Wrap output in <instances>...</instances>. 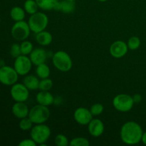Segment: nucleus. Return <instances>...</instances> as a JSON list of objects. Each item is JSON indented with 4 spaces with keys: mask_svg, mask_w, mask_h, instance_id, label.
I'll return each mask as SVG.
<instances>
[{
    "mask_svg": "<svg viewBox=\"0 0 146 146\" xmlns=\"http://www.w3.org/2000/svg\"><path fill=\"white\" fill-rule=\"evenodd\" d=\"M143 131L142 127L135 121H130L122 125L120 131V136L123 143L126 145H136L141 142Z\"/></svg>",
    "mask_w": 146,
    "mask_h": 146,
    "instance_id": "nucleus-1",
    "label": "nucleus"
},
{
    "mask_svg": "<svg viewBox=\"0 0 146 146\" xmlns=\"http://www.w3.org/2000/svg\"><path fill=\"white\" fill-rule=\"evenodd\" d=\"M52 63L56 69L68 72L73 66V61L69 54L64 51H58L52 56Z\"/></svg>",
    "mask_w": 146,
    "mask_h": 146,
    "instance_id": "nucleus-2",
    "label": "nucleus"
},
{
    "mask_svg": "<svg viewBox=\"0 0 146 146\" xmlns=\"http://www.w3.org/2000/svg\"><path fill=\"white\" fill-rule=\"evenodd\" d=\"M51 131L49 126L44 123L34 124L30 131L31 138L40 145H44L51 136Z\"/></svg>",
    "mask_w": 146,
    "mask_h": 146,
    "instance_id": "nucleus-3",
    "label": "nucleus"
},
{
    "mask_svg": "<svg viewBox=\"0 0 146 146\" xmlns=\"http://www.w3.org/2000/svg\"><path fill=\"white\" fill-rule=\"evenodd\" d=\"M28 24L31 31L34 34H37L46 30L48 24V17L45 13L37 11L35 14L30 15Z\"/></svg>",
    "mask_w": 146,
    "mask_h": 146,
    "instance_id": "nucleus-4",
    "label": "nucleus"
},
{
    "mask_svg": "<svg viewBox=\"0 0 146 146\" xmlns=\"http://www.w3.org/2000/svg\"><path fill=\"white\" fill-rule=\"evenodd\" d=\"M50 115L51 112L48 106L37 104L30 109L29 118L34 124H41L45 123L48 120Z\"/></svg>",
    "mask_w": 146,
    "mask_h": 146,
    "instance_id": "nucleus-5",
    "label": "nucleus"
},
{
    "mask_svg": "<svg viewBox=\"0 0 146 146\" xmlns=\"http://www.w3.org/2000/svg\"><path fill=\"white\" fill-rule=\"evenodd\" d=\"M112 103L115 109L122 113L131 111L135 104L133 96L126 94H120L116 95L113 99Z\"/></svg>",
    "mask_w": 146,
    "mask_h": 146,
    "instance_id": "nucleus-6",
    "label": "nucleus"
},
{
    "mask_svg": "<svg viewBox=\"0 0 146 146\" xmlns=\"http://www.w3.org/2000/svg\"><path fill=\"white\" fill-rule=\"evenodd\" d=\"M31 31L28 22L24 20L16 21L11 29V36L15 40L19 41L27 40L30 36Z\"/></svg>",
    "mask_w": 146,
    "mask_h": 146,
    "instance_id": "nucleus-7",
    "label": "nucleus"
},
{
    "mask_svg": "<svg viewBox=\"0 0 146 146\" xmlns=\"http://www.w3.org/2000/svg\"><path fill=\"white\" fill-rule=\"evenodd\" d=\"M19 76L14 67L6 65L0 67V83L3 85L11 86L17 83Z\"/></svg>",
    "mask_w": 146,
    "mask_h": 146,
    "instance_id": "nucleus-8",
    "label": "nucleus"
},
{
    "mask_svg": "<svg viewBox=\"0 0 146 146\" xmlns=\"http://www.w3.org/2000/svg\"><path fill=\"white\" fill-rule=\"evenodd\" d=\"M10 94L15 102H26L29 97V90L24 84L16 83L11 86Z\"/></svg>",
    "mask_w": 146,
    "mask_h": 146,
    "instance_id": "nucleus-9",
    "label": "nucleus"
},
{
    "mask_svg": "<svg viewBox=\"0 0 146 146\" xmlns=\"http://www.w3.org/2000/svg\"><path fill=\"white\" fill-rule=\"evenodd\" d=\"M32 65L33 64L29 56L21 54L15 58L14 68L19 76H26L31 70Z\"/></svg>",
    "mask_w": 146,
    "mask_h": 146,
    "instance_id": "nucleus-10",
    "label": "nucleus"
},
{
    "mask_svg": "<svg viewBox=\"0 0 146 146\" xmlns=\"http://www.w3.org/2000/svg\"><path fill=\"white\" fill-rule=\"evenodd\" d=\"M127 43L122 40H118L112 43L110 46V54L115 58H121L125 56L128 51Z\"/></svg>",
    "mask_w": 146,
    "mask_h": 146,
    "instance_id": "nucleus-11",
    "label": "nucleus"
},
{
    "mask_svg": "<svg viewBox=\"0 0 146 146\" xmlns=\"http://www.w3.org/2000/svg\"><path fill=\"white\" fill-rule=\"evenodd\" d=\"M92 113L89 109L84 107L76 108L74 113V120L77 123L81 125H88L90 121L93 119Z\"/></svg>",
    "mask_w": 146,
    "mask_h": 146,
    "instance_id": "nucleus-12",
    "label": "nucleus"
},
{
    "mask_svg": "<svg viewBox=\"0 0 146 146\" xmlns=\"http://www.w3.org/2000/svg\"><path fill=\"white\" fill-rule=\"evenodd\" d=\"M105 130L104 122L99 118H93L88 124V131L91 136L98 138L103 135Z\"/></svg>",
    "mask_w": 146,
    "mask_h": 146,
    "instance_id": "nucleus-13",
    "label": "nucleus"
},
{
    "mask_svg": "<svg viewBox=\"0 0 146 146\" xmlns=\"http://www.w3.org/2000/svg\"><path fill=\"white\" fill-rule=\"evenodd\" d=\"M29 56L32 64L36 66L39 64L46 63L48 54L45 49H44L43 48H34V50L31 51Z\"/></svg>",
    "mask_w": 146,
    "mask_h": 146,
    "instance_id": "nucleus-14",
    "label": "nucleus"
},
{
    "mask_svg": "<svg viewBox=\"0 0 146 146\" xmlns=\"http://www.w3.org/2000/svg\"><path fill=\"white\" fill-rule=\"evenodd\" d=\"M29 111V108L25 102H15L11 108L13 115L19 119L28 117Z\"/></svg>",
    "mask_w": 146,
    "mask_h": 146,
    "instance_id": "nucleus-15",
    "label": "nucleus"
},
{
    "mask_svg": "<svg viewBox=\"0 0 146 146\" xmlns=\"http://www.w3.org/2000/svg\"><path fill=\"white\" fill-rule=\"evenodd\" d=\"M36 100L38 104L49 106L54 103V97L49 91H39L36 96Z\"/></svg>",
    "mask_w": 146,
    "mask_h": 146,
    "instance_id": "nucleus-16",
    "label": "nucleus"
},
{
    "mask_svg": "<svg viewBox=\"0 0 146 146\" xmlns=\"http://www.w3.org/2000/svg\"><path fill=\"white\" fill-rule=\"evenodd\" d=\"M76 6L74 1L63 0V1H58L57 2L54 10L65 13V14H71L74 12Z\"/></svg>",
    "mask_w": 146,
    "mask_h": 146,
    "instance_id": "nucleus-17",
    "label": "nucleus"
},
{
    "mask_svg": "<svg viewBox=\"0 0 146 146\" xmlns=\"http://www.w3.org/2000/svg\"><path fill=\"white\" fill-rule=\"evenodd\" d=\"M36 41L39 45L46 46L51 44L53 41V36L51 33L44 30L41 32L36 34Z\"/></svg>",
    "mask_w": 146,
    "mask_h": 146,
    "instance_id": "nucleus-18",
    "label": "nucleus"
},
{
    "mask_svg": "<svg viewBox=\"0 0 146 146\" xmlns=\"http://www.w3.org/2000/svg\"><path fill=\"white\" fill-rule=\"evenodd\" d=\"M39 78L34 75H26L23 80V84L29 91H35L38 89L39 85Z\"/></svg>",
    "mask_w": 146,
    "mask_h": 146,
    "instance_id": "nucleus-19",
    "label": "nucleus"
},
{
    "mask_svg": "<svg viewBox=\"0 0 146 146\" xmlns=\"http://www.w3.org/2000/svg\"><path fill=\"white\" fill-rule=\"evenodd\" d=\"M25 16V10L20 7H14L10 11V17L15 22L24 20Z\"/></svg>",
    "mask_w": 146,
    "mask_h": 146,
    "instance_id": "nucleus-20",
    "label": "nucleus"
},
{
    "mask_svg": "<svg viewBox=\"0 0 146 146\" xmlns=\"http://www.w3.org/2000/svg\"><path fill=\"white\" fill-rule=\"evenodd\" d=\"M36 74L40 79L49 78L50 74H51V70H50L49 66L46 63H44V64L36 66Z\"/></svg>",
    "mask_w": 146,
    "mask_h": 146,
    "instance_id": "nucleus-21",
    "label": "nucleus"
},
{
    "mask_svg": "<svg viewBox=\"0 0 146 146\" xmlns=\"http://www.w3.org/2000/svg\"><path fill=\"white\" fill-rule=\"evenodd\" d=\"M58 1L59 0H36L39 9L44 11L54 9Z\"/></svg>",
    "mask_w": 146,
    "mask_h": 146,
    "instance_id": "nucleus-22",
    "label": "nucleus"
},
{
    "mask_svg": "<svg viewBox=\"0 0 146 146\" xmlns=\"http://www.w3.org/2000/svg\"><path fill=\"white\" fill-rule=\"evenodd\" d=\"M24 9L26 13L31 15L37 12L39 7L36 0H26L24 4Z\"/></svg>",
    "mask_w": 146,
    "mask_h": 146,
    "instance_id": "nucleus-23",
    "label": "nucleus"
},
{
    "mask_svg": "<svg viewBox=\"0 0 146 146\" xmlns=\"http://www.w3.org/2000/svg\"><path fill=\"white\" fill-rule=\"evenodd\" d=\"M20 47H21V51L22 55L29 56L31 51L34 50V45L32 43L27 40H24L22 41V42L20 44Z\"/></svg>",
    "mask_w": 146,
    "mask_h": 146,
    "instance_id": "nucleus-24",
    "label": "nucleus"
},
{
    "mask_svg": "<svg viewBox=\"0 0 146 146\" xmlns=\"http://www.w3.org/2000/svg\"><path fill=\"white\" fill-rule=\"evenodd\" d=\"M34 123L32 122V121H31L28 116V117H26V118L20 119L19 126L20 129H21V131H31L32 127L34 126Z\"/></svg>",
    "mask_w": 146,
    "mask_h": 146,
    "instance_id": "nucleus-25",
    "label": "nucleus"
},
{
    "mask_svg": "<svg viewBox=\"0 0 146 146\" xmlns=\"http://www.w3.org/2000/svg\"><path fill=\"white\" fill-rule=\"evenodd\" d=\"M141 41L139 37L135 36H131V38L128 39V42H127V45H128V49L131 50V51H135L138 49L140 46H141Z\"/></svg>",
    "mask_w": 146,
    "mask_h": 146,
    "instance_id": "nucleus-26",
    "label": "nucleus"
},
{
    "mask_svg": "<svg viewBox=\"0 0 146 146\" xmlns=\"http://www.w3.org/2000/svg\"><path fill=\"white\" fill-rule=\"evenodd\" d=\"M89 145V141L84 137H76L69 142V145L71 146H88Z\"/></svg>",
    "mask_w": 146,
    "mask_h": 146,
    "instance_id": "nucleus-27",
    "label": "nucleus"
},
{
    "mask_svg": "<svg viewBox=\"0 0 146 146\" xmlns=\"http://www.w3.org/2000/svg\"><path fill=\"white\" fill-rule=\"evenodd\" d=\"M53 87V81L49 78H43L39 81V91H50Z\"/></svg>",
    "mask_w": 146,
    "mask_h": 146,
    "instance_id": "nucleus-28",
    "label": "nucleus"
},
{
    "mask_svg": "<svg viewBox=\"0 0 146 146\" xmlns=\"http://www.w3.org/2000/svg\"><path fill=\"white\" fill-rule=\"evenodd\" d=\"M55 144L58 146H67L69 145V141H68V138L64 134H58L55 137L54 139Z\"/></svg>",
    "mask_w": 146,
    "mask_h": 146,
    "instance_id": "nucleus-29",
    "label": "nucleus"
},
{
    "mask_svg": "<svg viewBox=\"0 0 146 146\" xmlns=\"http://www.w3.org/2000/svg\"><path fill=\"white\" fill-rule=\"evenodd\" d=\"M104 106H103V104H99V103L94 104V105L91 106V108H90L91 113H92V115L94 116H97V115H99L101 114H102V113L104 112Z\"/></svg>",
    "mask_w": 146,
    "mask_h": 146,
    "instance_id": "nucleus-30",
    "label": "nucleus"
},
{
    "mask_svg": "<svg viewBox=\"0 0 146 146\" xmlns=\"http://www.w3.org/2000/svg\"><path fill=\"white\" fill-rule=\"evenodd\" d=\"M10 55H11L12 58H17L20 55H21L20 44L15 43V44H13L11 46V48H10Z\"/></svg>",
    "mask_w": 146,
    "mask_h": 146,
    "instance_id": "nucleus-31",
    "label": "nucleus"
},
{
    "mask_svg": "<svg viewBox=\"0 0 146 146\" xmlns=\"http://www.w3.org/2000/svg\"><path fill=\"white\" fill-rule=\"evenodd\" d=\"M36 143L32 138H26L20 141L19 146H36Z\"/></svg>",
    "mask_w": 146,
    "mask_h": 146,
    "instance_id": "nucleus-32",
    "label": "nucleus"
},
{
    "mask_svg": "<svg viewBox=\"0 0 146 146\" xmlns=\"http://www.w3.org/2000/svg\"><path fill=\"white\" fill-rule=\"evenodd\" d=\"M134 100V102L135 103H140L142 100V96H141L140 94H135L134 96H133Z\"/></svg>",
    "mask_w": 146,
    "mask_h": 146,
    "instance_id": "nucleus-33",
    "label": "nucleus"
},
{
    "mask_svg": "<svg viewBox=\"0 0 146 146\" xmlns=\"http://www.w3.org/2000/svg\"><path fill=\"white\" fill-rule=\"evenodd\" d=\"M141 142L146 145V131L143 132L142 135V138H141Z\"/></svg>",
    "mask_w": 146,
    "mask_h": 146,
    "instance_id": "nucleus-34",
    "label": "nucleus"
},
{
    "mask_svg": "<svg viewBox=\"0 0 146 146\" xmlns=\"http://www.w3.org/2000/svg\"><path fill=\"white\" fill-rule=\"evenodd\" d=\"M4 65H5V64H4V61H3V60H0V67L3 66Z\"/></svg>",
    "mask_w": 146,
    "mask_h": 146,
    "instance_id": "nucleus-35",
    "label": "nucleus"
},
{
    "mask_svg": "<svg viewBox=\"0 0 146 146\" xmlns=\"http://www.w3.org/2000/svg\"><path fill=\"white\" fill-rule=\"evenodd\" d=\"M98 1H101V2H105V1H108V0H98Z\"/></svg>",
    "mask_w": 146,
    "mask_h": 146,
    "instance_id": "nucleus-36",
    "label": "nucleus"
},
{
    "mask_svg": "<svg viewBox=\"0 0 146 146\" xmlns=\"http://www.w3.org/2000/svg\"><path fill=\"white\" fill-rule=\"evenodd\" d=\"M68 1H75V0H68Z\"/></svg>",
    "mask_w": 146,
    "mask_h": 146,
    "instance_id": "nucleus-37",
    "label": "nucleus"
},
{
    "mask_svg": "<svg viewBox=\"0 0 146 146\" xmlns=\"http://www.w3.org/2000/svg\"><path fill=\"white\" fill-rule=\"evenodd\" d=\"M0 24H1V18H0Z\"/></svg>",
    "mask_w": 146,
    "mask_h": 146,
    "instance_id": "nucleus-38",
    "label": "nucleus"
}]
</instances>
